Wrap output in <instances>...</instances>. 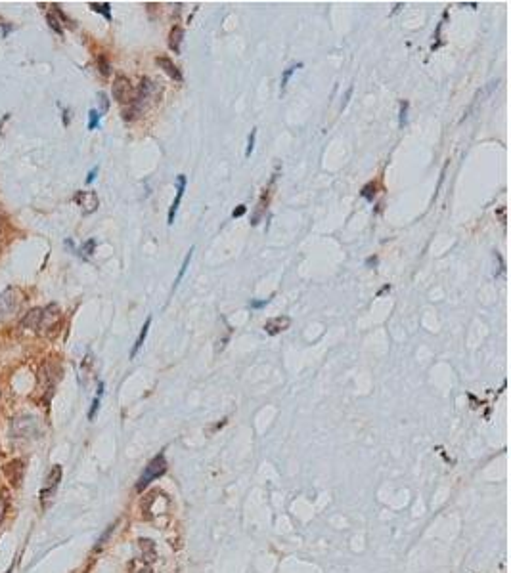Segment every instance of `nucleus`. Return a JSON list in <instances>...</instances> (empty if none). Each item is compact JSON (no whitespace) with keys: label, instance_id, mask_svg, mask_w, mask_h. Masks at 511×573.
<instances>
[{"label":"nucleus","instance_id":"nucleus-9","mask_svg":"<svg viewBox=\"0 0 511 573\" xmlns=\"http://www.w3.org/2000/svg\"><path fill=\"white\" fill-rule=\"evenodd\" d=\"M289 323H291V319L286 316L272 317V319H268V321L264 323V330H266L268 334H278V332L286 330L287 327H289Z\"/></svg>","mask_w":511,"mask_h":573},{"label":"nucleus","instance_id":"nucleus-16","mask_svg":"<svg viewBox=\"0 0 511 573\" xmlns=\"http://www.w3.org/2000/svg\"><path fill=\"white\" fill-rule=\"evenodd\" d=\"M100 111H96V109H90L88 111V128H90V130H96V128H98V126H100Z\"/></svg>","mask_w":511,"mask_h":573},{"label":"nucleus","instance_id":"nucleus-4","mask_svg":"<svg viewBox=\"0 0 511 573\" xmlns=\"http://www.w3.org/2000/svg\"><path fill=\"white\" fill-rule=\"evenodd\" d=\"M2 472H4L6 480L10 482L12 488H21L23 478H25V463L21 459H13V461L4 464Z\"/></svg>","mask_w":511,"mask_h":573},{"label":"nucleus","instance_id":"nucleus-20","mask_svg":"<svg viewBox=\"0 0 511 573\" xmlns=\"http://www.w3.org/2000/svg\"><path fill=\"white\" fill-rule=\"evenodd\" d=\"M46 19H48V25H50V27L54 29V31H56V33H58V35H63V27H62V23H60V17H56L54 13H48V15H46Z\"/></svg>","mask_w":511,"mask_h":573},{"label":"nucleus","instance_id":"nucleus-19","mask_svg":"<svg viewBox=\"0 0 511 573\" xmlns=\"http://www.w3.org/2000/svg\"><path fill=\"white\" fill-rule=\"evenodd\" d=\"M192 252H194V246L190 248V252H188L186 258H184V262H182V268H180V271H178V277H176V281H175V289H176V287H178V283L182 281V277H184V273H186L188 264H190V260H192Z\"/></svg>","mask_w":511,"mask_h":573},{"label":"nucleus","instance_id":"nucleus-22","mask_svg":"<svg viewBox=\"0 0 511 573\" xmlns=\"http://www.w3.org/2000/svg\"><path fill=\"white\" fill-rule=\"evenodd\" d=\"M94 246H96V241H94V239H88L87 243L81 246V252H83L85 256H90V254L94 252Z\"/></svg>","mask_w":511,"mask_h":573},{"label":"nucleus","instance_id":"nucleus-11","mask_svg":"<svg viewBox=\"0 0 511 573\" xmlns=\"http://www.w3.org/2000/svg\"><path fill=\"white\" fill-rule=\"evenodd\" d=\"M182 38H184V31L176 25L171 29V35H169V46L175 54H180V44H182Z\"/></svg>","mask_w":511,"mask_h":573},{"label":"nucleus","instance_id":"nucleus-3","mask_svg":"<svg viewBox=\"0 0 511 573\" xmlns=\"http://www.w3.org/2000/svg\"><path fill=\"white\" fill-rule=\"evenodd\" d=\"M62 321V310L58 304H48L46 308L40 310V319H38V327L37 332L40 334H46L50 330H56L58 325Z\"/></svg>","mask_w":511,"mask_h":573},{"label":"nucleus","instance_id":"nucleus-10","mask_svg":"<svg viewBox=\"0 0 511 573\" xmlns=\"http://www.w3.org/2000/svg\"><path fill=\"white\" fill-rule=\"evenodd\" d=\"M157 65L161 67L165 73L169 75L171 79H175V81H178V82H182V73H180V69L175 65V61L169 60V58H157Z\"/></svg>","mask_w":511,"mask_h":573},{"label":"nucleus","instance_id":"nucleus-17","mask_svg":"<svg viewBox=\"0 0 511 573\" xmlns=\"http://www.w3.org/2000/svg\"><path fill=\"white\" fill-rule=\"evenodd\" d=\"M299 67H303V63L291 65V67H287L286 71H284V75H282V82H280V86H282V92L286 90V86H287V82H289V79H291V75L295 73V69H299Z\"/></svg>","mask_w":511,"mask_h":573},{"label":"nucleus","instance_id":"nucleus-21","mask_svg":"<svg viewBox=\"0 0 511 573\" xmlns=\"http://www.w3.org/2000/svg\"><path fill=\"white\" fill-rule=\"evenodd\" d=\"M360 195L364 197L366 201H370V203H372V201H374V197H375V183H368V185H364V187H362V191H360Z\"/></svg>","mask_w":511,"mask_h":573},{"label":"nucleus","instance_id":"nucleus-24","mask_svg":"<svg viewBox=\"0 0 511 573\" xmlns=\"http://www.w3.org/2000/svg\"><path fill=\"white\" fill-rule=\"evenodd\" d=\"M98 67H100V73L103 75V77H107V75H109V63L105 61V58H103V56H100V58H98Z\"/></svg>","mask_w":511,"mask_h":573},{"label":"nucleus","instance_id":"nucleus-13","mask_svg":"<svg viewBox=\"0 0 511 573\" xmlns=\"http://www.w3.org/2000/svg\"><path fill=\"white\" fill-rule=\"evenodd\" d=\"M150 325H151V317H148V319H146V323H144V327H142V330H140V336H138L136 342H134V348H132V352H130V355H132V357H134V355L138 354V350L144 346V340H146V336H148Z\"/></svg>","mask_w":511,"mask_h":573},{"label":"nucleus","instance_id":"nucleus-6","mask_svg":"<svg viewBox=\"0 0 511 573\" xmlns=\"http://www.w3.org/2000/svg\"><path fill=\"white\" fill-rule=\"evenodd\" d=\"M60 482H62V466H52L50 474H48V478H46V482H44V488H42V491H40V499L46 500L50 499L52 495L56 493V489H58V486H60Z\"/></svg>","mask_w":511,"mask_h":573},{"label":"nucleus","instance_id":"nucleus-28","mask_svg":"<svg viewBox=\"0 0 511 573\" xmlns=\"http://www.w3.org/2000/svg\"><path fill=\"white\" fill-rule=\"evenodd\" d=\"M96 174H98V166H94V168H92V170L88 172L87 183H92V182H94V178H96Z\"/></svg>","mask_w":511,"mask_h":573},{"label":"nucleus","instance_id":"nucleus-27","mask_svg":"<svg viewBox=\"0 0 511 573\" xmlns=\"http://www.w3.org/2000/svg\"><path fill=\"white\" fill-rule=\"evenodd\" d=\"M245 210H247V207H245V205H239V207H237L236 210L232 212V218H239V216H243V214H245Z\"/></svg>","mask_w":511,"mask_h":573},{"label":"nucleus","instance_id":"nucleus-31","mask_svg":"<svg viewBox=\"0 0 511 573\" xmlns=\"http://www.w3.org/2000/svg\"><path fill=\"white\" fill-rule=\"evenodd\" d=\"M366 264H368V266H375V264H377V258H375V256L368 258V262H366Z\"/></svg>","mask_w":511,"mask_h":573},{"label":"nucleus","instance_id":"nucleus-15","mask_svg":"<svg viewBox=\"0 0 511 573\" xmlns=\"http://www.w3.org/2000/svg\"><path fill=\"white\" fill-rule=\"evenodd\" d=\"M8 506H10V497H8V491H6V489H0V525H2L4 518H6Z\"/></svg>","mask_w":511,"mask_h":573},{"label":"nucleus","instance_id":"nucleus-25","mask_svg":"<svg viewBox=\"0 0 511 573\" xmlns=\"http://www.w3.org/2000/svg\"><path fill=\"white\" fill-rule=\"evenodd\" d=\"M406 113H408V101H402L400 103V128H404L406 124Z\"/></svg>","mask_w":511,"mask_h":573},{"label":"nucleus","instance_id":"nucleus-1","mask_svg":"<svg viewBox=\"0 0 511 573\" xmlns=\"http://www.w3.org/2000/svg\"><path fill=\"white\" fill-rule=\"evenodd\" d=\"M165 472H167V459H165L163 453H159V455L153 457L150 463H148V466L144 468V474L140 476V480H138V484H136V489L138 491H144V489L148 488L153 480H157V478L163 476Z\"/></svg>","mask_w":511,"mask_h":573},{"label":"nucleus","instance_id":"nucleus-23","mask_svg":"<svg viewBox=\"0 0 511 573\" xmlns=\"http://www.w3.org/2000/svg\"><path fill=\"white\" fill-rule=\"evenodd\" d=\"M255 136H257V128H253V130H251L249 142H247V151H245V157H251V153H253V149H255Z\"/></svg>","mask_w":511,"mask_h":573},{"label":"nucleus","instance_id":"nucleus-14","mask_svg":"<svg viewBox=\"0 0 511 573\" xmlns=\"http://www.w3.org/2000/svg\"><path fill=\"white\" fill-rule=\"evenodd\" d=\"M90 8H92L94 12L102 13L107 21H111V6H109L107 2H90Z\"/></svg>","mask_w":511,"mask_h":573},{"label":"nucleus","instance_id":"nucleus-7","mask_svg":"<svg viewBox=\"0 0 511 573\" xmlns=\"http://www.w3.org/2000/svg\"><path fill=\"white\" fill-rule=\"evenodd\" d=\"M75 203L81 208H83V212H85V214H90V212H94V210L98 208V205H100V201H98V195H96L94 191H77Z\"/></svg>","mask_w":511,"mask_h":573},{"label":"nucleus","instance_id":"nucleus-18","mask_svg":"<svg viewBox=\"0 0 511 573\" xmlns=\"http://www.w3.org/2000/svg\"><path fill=\"white\" fill-rule=\"evenodd\" d=\"M102 394H103V384L100 382V386H98V396L94 398V402H92V409H90V413H88V418H90V420L96 416V411H98V407H100Z\"/></svg>","mask_w":511,"mask_h":573},{"label":"nucleus","instance_id":"nucleus-12","mask_svg":"<svg viewBox=\"0 0 511 573\" xmlns=\"http://www.w3.org/2000/svg\"><path fill=\"white\" fill-rule=\"evenodd\" d=\"M40 310H42V308H35V310H31V312H29V314H27V316L21 319V325H23L25 329L37 330L38 319H40Z\"/></svg>","mask_w":511,"mask_h":573},{"label":"nucleus","instance_id":"nucleus-26","mask_svg":"<svg viewBox=\"0 0 511 573\" xmlns=\"http://www.w3.org/2000/svg\"><path fill=\"white\" fill-rule=\"evenodd\" d=\"M12 29H13V27H12V25H10V23H4V21H0V38L8 37Z\"/></svg>","mask_w":511,"mask_h":573},{"label":"nucleus","instance_id":"nucleus-8","mask_svg":"<svg viewBox=\"0 0 511 573\" xmlns=\"http://www.w3.org/2000/svg\"><path fill=\"white\" fill-rule=\"evenodd\" d=\"M184 191H186V176L184 174H180L178 176V189H176V197L175 201H173V205H171V210H169V226H173L175 224V216L176 212H178V205H180V201H182V197H184Z\"/></svg>","mask_w":511,"mask_h":573},{"label":"nucleus","instance_id":"nucleus-30","mask_svg":"<svg viewBox=\"0 0 511 573\" xmlns=\"http://www.w3.org/2000/svg\"><path fill=\"white\" fill-rule=\"evenodd\" d=\"M266 304H268V298H266V300H253V302H251V308H262V306Z\"/></svg>","mask_w":511,"mask_h":573},{"label":"nucleus","instance_id":"nucleus-2","mask_svg":"<svg viewBox=\"0 0 511 573\" xmlns=\"http://www.w3.org/2000/svg\"><path fill=\"white\" fill-rule=\"evenodd\" d=\"M10 430H12L13 438H19V439L35 438V436L38 434L37 418H35V416H31V415L15 416V418L12 420V426H10Z\"/></svg>","mask_w":511,"mask_h":573},{"label":"nucleus","instance_id":"nucleus-29","mask_svg":"<svg viewBox=\"0 0 511 573\" xmlns=\"http://www.w3.org/2000/svg\"><path fill=\"white\" fill-rule=\"evenodd\" d=\"M98 98H100V101H102V111H107L109 103H107V98H105V94H100Z\"/></svg>","mask_w":511,"mask_h":573},{"label":"nucleus","instance_id":"nucleus-5","mask_svg":"<svg viewBox=\"0 0 511 573\" xmlns=\"http://www.w3.org/2000/svg\"><path fill=\"white\" fill-rule=\"evenodd\" d=\"M111 94L119 103H130L134 99V88H132L130 81L126 77H117L113 81Z\"/></svg>","mask_w":511,"mask_h":573}]
</instances>
